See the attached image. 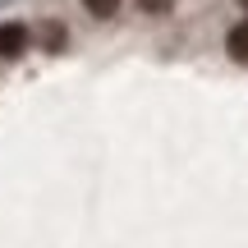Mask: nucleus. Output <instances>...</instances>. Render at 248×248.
<instances>
[{
	"label": "nucleus",
	"instance_id": "1",
	"mask_svg": "<svg viewBox=\"0 0 248 248\" xmlns=\"http://www.w3.org/2000/svg\"><path fill=\"white\" fill-rule=\"evenodd\" d=\"M28 28L23 23H0V60H18V55L28 51Z\"/></svg>",
	"mask_w": 248,
	"mask_h": 248
},
{
	"label": "nucleus",
	"instance_id": "2",
	"mask_svg": "<svg viewBox=\"0 0 248 248\" xmlns=\"http://www.w3.org/2000/svg\"><path fill=\"white\" fill-rule=\"evenodd\" d=\"M225 51H230V60L248 64V18H244V23H234L230 32H225Z\"/></svg>",
	"mask_w": 248,
	"mask_h": 248
},
{
	"label": "nucleus",
	"instance_id": "3",
	"mask_svg": "<svg viewBox=\"0 0 248 248\" xmlns=\"http://www.w3.org/2000/svg\"><path fill=\"white\" fill-rule=\"evenodd\" d=\"M83 9H88V14H97V18H110L120 9V0H83Z\"/></svg>",
	"mask_w": 248,
	"mask_h": 248
},
{
	"label": "nucleus",
	"instance_id": "4",
	"mask_svg": "<svg viewBox=\"0 0 248 248\" xmlns=\"http://www.w3.org/2000/svg\"><path fill=\"white\" fill-rule=\"evenodd\" d=\"M138 5H142V14H170L175 0H138Z\"/></svg>",
	"mask_w": 248,
	"mask_h": 248
},
{
	"label": "nucleus",
	"instance_id": "5",
	"mask_svg": "<svg viewBox=\"0 0 248 248\" xmlns=\"http://www.w3.org/2000/svg\"><path fill=\"white\" fill-rule=\"evenodd\" d=\"M239 5H244V9H248V0H239Z\"/></svg>",
	"mask_w": 248,
	"mask_h": 248
}]
</instances>
